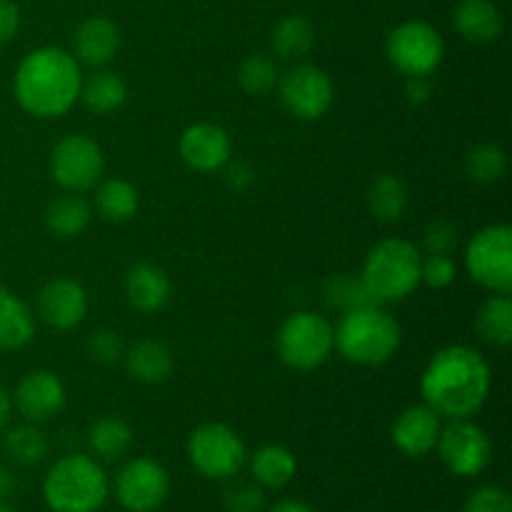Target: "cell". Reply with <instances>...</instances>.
<instances>
[{
    "label": "cell",
    "mask_w": 512,
    "mask_h": 512,
    "mask_svg": "<svg viewBox=\"0 0 512 512\" xmlns=\"http://www.w3.org/2000/svg\"><path fill=\"white\" fill-rule=\"evenodd\" d=\"M183 163L195 173H218L230 163L233 143L228 130L215 123H195L183 130L178 143Z\"/></svg>",
    "instance_id": "cell-16"
},
{
    "label": "cell",
    "mask_w": 512,
    "mask_h": 512,
    "mask_svg": "<svg viewBox=\"0 0 512 512\" xmlns=\"http://www.w3.org/2000/svg\"><path fill=\"white\" fill-rule=\"evenodd\" d=\"M125 300L133 310L143 315H155L170 303L173 295V283H170L168 273L155 263H135L133 268L125 273L123 283Z\"/></svg>",
    "instance_id": "cell-19"
},
{
    "label": "cell",
    "mask_w": 512,
    "mask_h": 512,
    "mask_svg": "<svg viewBox=\"0 0 512 512\" xmlns=\"http://www.w3.org/2000/svg\"><path fill=\"white\" fill-rule=\"evenodd\" d=\"M0 512H18V510L10 508V505H5V503H0Z\"/></svg>",
    "instance_id": "cell-46"
},
{
    "label": "cell",
    "mask_w": 512,
    "mask_h": 512,
    "mask_svg": "<svg viewBox=\"0 0 512 512\" xmlns=\"http://www.w3.org/2000/svg\"><path fill=\"white\" fill-rule=\"evenodd\" d=\"M463 512H512V500L508 490L498 485H483L468 495Z\"/></svg>",
    "instance_id": "cell-37"
},
{
    "label": "cell",
    "mask_w": 512,
    "mask_h": 512,
    "mask_svg": "<svg viewBox=\"0 0 512 512\" xmlns=\"http://www.w3.org/2000/svg\"><path fill=\"white\" fill-rule=\"evenodd\" d=\"M83 70L73 53L55 45L33 50L13 75V95L33 118L53 120L73 110L80 100Z\"/></svg>",
    "instance_id": "cell-2"
},
{
    "label": "cell",
    "mask_w": 512,
    "mask_h": 512,
    "mask_svg": "<svg viewBox=\"0 0 512 512\" xmlns=\"http://www.w3.org/2000/svg\"><path fill=\"white\" fill-rule=\"evenodd\" d=\"M108 498L110 475L93 455H65L43 478V500L53 512H100Z\"/></svg>",
    "instance_id": "cell-4"
},
{
    "label": "cell",
    "mask_w": 512,
    "mask_h": 512,
    "mask_svg": "<svg viewBox=\"0 0 512 512\" xmlns=\"http://www.w3.org/2000/svg\"><path fill=\"white\" fill-rule=\"evenodd\" d=\"M440 420L443 418L425 403L410 405L395 418L393 428H390L393 445L405 458H425L438 445L440 430H443Z\"/></svg>",
    "instance_id": "cell-17"
},
{
    "label": "cell",
    "mask_w": 512,
    "mask_h": 512,
    "mask_svg": "<svg viewBox=\"0 0 512 512\" xmlns=\"http://www.w3.org/2000/svg\"><path fill=\"white\" fill-rule=\"evenodd\" d=\"M35 338V313L23 298L0 288V350H20Z\"/></svg>",
    "instance_id": "cell-25"
},
{
    "label": "cell",
    "mask_w": 512,
    "mask_h": 512,
    "mask_svg": "<svg viewBox=\"0 0 512 512\" xmlns=\"http://www.w3.org/2000/svg\"><path fill=\"white\" fill-rule=\"evenodd\" d=\"M385 55L405 78L433 75L445 58V40L440 30L425 20H405L388 33Z\"/></svg>",
    "instance_id": "cell-9"
},
{
    "label": "cell",
    "mask_w": 512,
    "mask_h": 512,
    "mask_svg": "<svg viewBox=\"0 0 512 512\" xmlns=\"http://www.w3.org/2000/svg\"><path fill=\"white\" fill-rule=\"evenodd\" d=\"M278 93L285 110L298 120H320L335 98L333 78L308 60H298L293 68L280 73Z\"/></svg>",
    "instance_id": "cell-12"
},
{
    "label": "cell",
    "mask_w": 512,
    "mask_h": 512,
    "mask_svg": "<svg viewBox=\"0 0 512 512\" xmlns=\"http://www.w3.org/2000/svg\"><path fill=\"white\" fill-rule=\"evenodd\" d=\"M88 355L90 360L100 365L120 363L125 355V343L115 330H98L93 338L88 340Z\"/></svg>",
    "instance_id": "cell-38"
},
{
    "label": "cell",
    "mask_w": 512,
    "mask_h": 512,
    "mask_svg": "<svg viewBox=\"0 0 512 512\" xmlns=\"http://www.w3.org/2000/svg\"><path fill=\"white\" fill-rule=\"evenodd\" d=\"M478 335L488 345L508 348L512 343V298L510 293H493L478 310L475 318Z\"/></svg>",
    "instance_id": "cell-30"
},
{
    "label": "cell",
    "mask_w": 512,
    "mask_h": 512,
    "mask_svg": "<svg viewBox=\"0 0 512 512\" xmlns=\"http://www.w3.org/2000/svg\"><path fill=\"white\" fill-rule=\"evenodd\" d=\"M410 205V190L398 175L383 173L370 183L368 208L380 223H398Z\"/></svg>",
    "instance_id": "cell-28"
},
{
    "label": "cell",
    "mask_w": 512,
    "mask_h": 512,
    "mask_svg": "<svg viewBox=\"0 0 512 512\" xmlns=\"http://www.w3.org/2000/svg\"><path fill=\"white\" fill-rule=\"evenodd\" d=\"M465 173L475 183H500L508 173V155L498 143H478L465 155Z\"/></svg>",
    "instance_id": "cell-32"
},
{
    "label": "cell",
    "mask_w": 512,
    "mask_h": 512,
    "mask_svg": "<svg viewBox=\"0 0 512 512\" xmlns=\"http://www.w3.org/2000/svg\"><path fill=\"white\" fill-rule=\"evenodd\" d=\"M248 468L260 488L280 490L293 483L295 475H298V458L285 445L270 443L255 450L253 458L248 460Z\"/></svg>",
    "instance_id": "cell-22"
},
{
    "label": "cell",
    "mask_w": 512,
    "mask_h": 512,
    "mask_svg": "<svg viewBox=\"0 0 512 512\" xmlns=\"http://www.w3.org/2000/svg\"><path fill=\"white\" fill-rule=\"evenodd\" d=\"M465 270L490 293L512 290V228L505 223L485 225L465 248Z\"/></svg>",
    "instance_id": "cell-8"
},
{
    "label": "cell",
    "mask_w": 512,
    "mask_h": 512,
    "mask_svg": "<svg viewBox=\"0 0 512 512\" xmlns=\"http://www.w3.org/2000/svg\"><path fill=\"white\" fill-rule=\"evenodd\" d=\"M265 512H315L313 505L303 503V500H280V503H275L273 508H268Z\"/></svg>",
    "instance_id": "cell-44"
},
{
    "label": "cell",
    "mask_w": 512,
    "mask_h": 512,
    "mask_svg": "<svg viewBox=\"0 0 512 512\" xmlns=\"http://www.w3.org/2000/svg\"><path fill=\"white\" fill-rule=\"evenodd\" d=\"M188 460L208 480H233L248 465V450L238 430L225 423H203L190 433Z\"/></svg>",
    "instance_id": "cell-7"
},
{
    "label": "cell",
    "mask_w": 512,
    "mask_h": 512,
    "mask_svg": "<svg viewBox=\"0 0 512 512\" xmlns=\"http://www.w3.org/2000/svg\"><path fill=\"white\" fill-rule=\"evenodd\" d=\"M93 208L105 223H128L138 215L140 195L133 183L125 178H108L95 185Z\"/></svg>",
    "instance_id": "cell-26"
},
{
    "label": "cell",
    "mask_w": 512,
    "mask_h": 512,
    "mask_svg": "<svg viewBox=\"0 0 512 512\" xmlns=\"http://www.w3.org/2000/svg\"><path fill=\"white\" fill-rule=\"evenodd\" d=\"M435 450L455 478H478L493 460V440L473 418L450 420L448 428L440 430Z\"/></svg>",
    "instance_id": "cell-13"
},
{
    "label": "cell",
    "mask_w": 512,
    "mask_h": 512,
    "mask_svg": "<svg viewBox=\"0 0 512 512\" xmlns=\"http://www.w3.org/2000/svg\"><path fill=\"white\" fill-rule=\"evenodd\" d=\"M120 50V30L105 15H90L73 35V58L88 68H105Z\"/></svg>",
    "instance_id": "cell-18"
},
{
    "label": "cell",
    "mask_w": 512,
    "mask_h": 512,
    "mask_svg": "<svg viewBox=\"0 0 512 512\" xmlns=\"http://www.w3.org/2000/svg\"><path fill=\"white\" fill-rule=\"evenodd\" d=\"M10 418H13V398H10L8 390L0 385V433L8 428Z\"/></svg>",
    "instance_id": "cell-43"
},
{
    "label": "cell",
    "mask_w": 512,
    "mask_h": 512,
    "mask_svg": "<svg viewBox=\"0 0 512 512\" xmlns=\"http://www.w3.org/2000/svg\"><path fill=\"white\" fill-rule=\"evenodd\" d=\"M20 28V10L13 0H0V45L13 40Z\"/></svg>",
    "instance_id": "cell-40"
},
{
    "label": "cell",
    "mask_w": 512,
    "mask_h": 512,
    "mask_svg": "<svg viewBox=\"0 0 512 512\" xmlns=\"http://www.w3.org/2000/svg\"><path fill=\"white\" fill-rule=\"evenodd\" d=\"M460 243L458 228L448 220H435L423 235V248L428 255H450Z\"/></svg>",
    "instance_id": "cell-39"
},
{
    "label": "cell",
    "mask_w": 512,
    "mask_h": 512,
    "mask_svg": "<svg viewBox=\"0 0 512 512\" xmlns=\"http://www.w3.org/2000/svg\"><path fill=\"white\" fill-rule=\"evenodd\" d=\"M325 300H328V305L338 308L340 313L373 303V298H370L368 290H365L360 275H350V273L333 275V278L325 283Z\"/></svg>",
    "instance_id": "cell-34"
},
{
    "label": "cell",
    "mask_w": 512,
    "mask_h": 512,
    "mask_svg": "<svg viewBox=\"0 0 512 512\" xmlns=\"http://www.w3.org/2000/svg\"><path fill=\"white\" fill-rule=\"evenodd\" d=\"M423 253L403 238H385L365 255L360 280L373 303L388 305L410 298L420 285Z\"/></svg>",
    "instance_id": "cell-5"
},
{
    "label": "cell",
    "mask_w": 512,
    "mask_h": 512,
    "mask_svg": "<svg viewBox=\"0 0 512 512\" xmlns=\"http://www.w3.org/2000/svg\"><path fill=\"white\" fill-rule=\"evenodd\" d=\"M493 373L483 355L470 345H448L425 365L420 395L440 418H475L485 408Z\"/></svg>",
    "instance_id": "cell-1"
},
{
    "label": "cell",
    "mask_w": 512,
    "mask_h": 512,
    "mask_svg": "<svg viewBox=\"0 0 512 512\" xmlns=\"http://www.w3.org/2000/svg\"><path fill=\"white\" fill-rule=\"evenodd\" d=\"M333 338L335 350L348 363L378 368L400 350L403 328L383 305L368 303L340 313L338 323L333 325Z\"/></svg>",
    "instance_id": "cell-3"
},
{
    "label": "cell",
    "mask_w": 512,
    "mask_h": 512,
    "mask_svg": "<svg viewBox=\"0 0 512 512\" xmlns=\"http://www.w3.org/2000/svg\"><path fill=\"white\" fill-rule=\"evenodd\" d=\"M35 315L55 330H73L88 315V293L73 278H53L40 288Z\"/></svg>",
    "instance_id": "cell-15"
},
{
    "label": "cell",
    "mask_w": 512,
    "mask_h": 512,
    "mask_svg": "<svg viewBox=\"0 0 512 512\" xmlns=\"http://www.w3.org/2000/svg\"><path fill=\"white\" fill-rule=\"evenodd\" d=\"M15 490H18V480L13 478V473L8 468H0V503L8 500Z\"/></svg>",
    "instance_id": "cell-45"
},
{
    "label": "cell",
    "mask_w": 512,
    "mask_h": 512,
    "mask_svg": "<svg viewBox=\"0 0 512 512\" xmlns=\"http://www.w3.org/2000/svg\"><path fill=\"white\" fill-rule=\"evenodd\" d=\"M48 450V435L35 423H23L5 430V453L15 465H23V468L40 465L48 458Z\"/></svg>",
    "instance_id": "cell-31"
},
{
    "label": "cell",
    "mask_w": 512,
    "mask_h": 512,
    "mask_svg": "<svg viewBox=\"0 0 512 512\" xmlns=\"http://www.w3.org/2000/svg\"><path fill=\"white\" fill-rule=\"evenodd\" d=\"M125 370L133 380L143 385H160L173 375V350L160 340H138L123 355Z\"/></svg>",
    "instance_id": "cell-21"
},
{
    "label": "cell",
    "mask_w": 512,
    "mask_h": 512,
    "mask_svg": "<svg viewBox=\"0 0 512 512\" xmlns=\"http://www.w3.org/2000/svg\"><path fill=\"white\" fill-rule=\"evenodd\" d=\"M80 100L95 115H113L128 100V85L115 70L95 68L80 85Z\"/></svg>",
    "instance_id": "cell-24"
},
{
    "label": "cell",
    "mask_w": 512,
    "mask_h": 512,
    "mask_svg": "<svg viewBox=\"0 0 512 512\" xmlns=\"http://www.w3.org/2000/svg\"><path fill=\"white\" fill-rule=\"evenodd\" d=\"M135 433L128 420L118 415H103L88 430L90 455L100 463H115L133 448Z\"/></svg>",
    "instance_id": "cell-27"
},
{
    "label": "cell",
    "mask_w": 512,
    "mask_h": 512,
    "mask_svg": "<svg viewBox=\"0 0 512 512\" xmlns=\"http://www.w3.org/2000/svg\"><path fill=\"white\" fill-rule=\"evenodd\" d=\"M453 25L468 43H495L503 35V13L493 0H460L453 10Z\"/></svg>",
    "instance_id": "cell-20"
},
{
    "label": "cell",
    "mask_w": 512,
    "mask_h": 512,
    "mask_svg": "<svg viewBox=\"0 0 512 512\" xmlns=\"http://www.w3.org/2000/svg\"><path fill=\"white\" fill-rule=\"evenodd\" d=\"M458 278V265L450 255H423L420 265V285H428L433 290H443L455 283Z\"/></svg>",
    "instance_id": "cell-36"
},
{
    "label": "cell",
    "mask_w": 512,
    "mask_h": 512,
    "mask_svg": "<svg viewBox=\"0 0 512 512\" xmlns=\"http://www.w3.org/2000/svg\"><path fill=\"white\" fill-rule=\"evenodd\" d=\"M280 70L270 55H248L238 68V83L248 95L263 98L278 88Z\"/></svg>",
    "instance_id": "cell-33"
},
{
    "label": "cell",
    "mask_w": 512,
    "mask_h": 512,
    "mask_svg": "<svg viewBox=\"0 0 512 512\" xmlns=\"http://www.w3.org/2000/svg\"><path fill=\"white\" fill-rule=\"evenodd\" d=\"M225 168H228V183L233 185L235 190H245L253 185L255 170L250 168L248 163H228Z\"/></svg>",
    "instance_id": "cell-42"
},
{
    "label": "cell",
    "mask_w": 512,
    "mask_h": 512,
    "mask_svg": "<svg viewBox=\"0 0 512 512\" xmlns=\"http://www.w3.org/2000/svg\"><path fill=\"white\" fill-rule=\"evenodd\" d=\"M223 508L228 512H263L265 510V488L255 480H230L223 490Z\"/></svg>",
    "instance_id": "cell-35"
},
{
    "label": "cell",
    "mask_w": 512,
    "mask_h": 512,
    "mask_svg": "<svg viewBox=\"0 0 512 512\" xmlns=\"http://www.w3.org/2000/svg\"><path fill=\"white\" fill-rule=\"evenodd\" d=\"M65 403H68V393H65L63 380L53 370H33L23 375L13 395V408L18 410L20 418L35 425L58 418Z\"/></svg>",
    "instance_id": "cell-14"
},
{
    "label": "cell",
    "mask_w": 512,
    "mask_h": 512,
    "mask_svg": "<svg viewBox=\"0 0 512 512\" xmlns=\"http://www.w3.org/2000/svg\"><path fill=\"white\" fill-rule=\"evenodd\" d=\"M110 493L118 505L128 512H155L165 505L170 495V473L155 458H133L118 470Z\"/></svg>",
    "instance_id": "cell-11"
},
{
    "label": "cell",
    "mask_w": 512,
    "mask_h": 512,
    "mask_svg": "<svg viewBox=\"0 0 512 512\" xmlns=\"http://www.w3.org/2000/svg\"><path fill=\"white\" fill-rule=\"evenodd\" d=\"M405 95H408L410 103H428L430 95H433V83H430V75H418V78H405Z\"/></svg>",
    "instance_id": "cell-41"
},
{
    "label": "cell",
    "mask_w": 512,
    "mask_h": 512,
    "mask_svg": "<svg viewBox=\"0 0 512 512\" xmlns=\"http://www.w3.org/2000/svg\"><path fill=\"white\" fill-rule=\"evenodd\" d=\"M273 53L283 60H305V55L315 45V28L303 15H285L275 23L273 35H270Z\"/></svg>",
    "instance_id": "cell-29"
},
{
    "label": "cell",
    "mask_w": 512,
    "mask_h": 512,
    "mask_svg": "<svg viewBox=\"0 0 512 512\" xmlns=\"http://www.w3.org/2000/svg\"><path fill=\"white\" fill-rule=\"evenodd\" d=\"M93 220V205L80 193L58 195L53 203L45 208V228L60 240H75L88 230Z\"/></svg>",
    "instance_id": "cell-23"
},
{
    "label": "cell",
    "mask_w": 512,
    "mask_h": 512,
    "mask_svg": "<svg viewBox=\"0 0 512 512\" xmlns=\"http://www.w3.org/2000/svg\"><path fill=\"white\" fill-rule=\"evenodd\" d=\"M105 153L83 133L65 135L50 153V175L68 193H85L103 180Z\"/></svg>",
    "instance_id": "cell-10"
},
{
    "label": "cell",
    "mask_w": 512,
    "mask_h": 512,
    "mask_svg": "<svg viewBox=\"0 0 512 512\" xmlns=\"http://www.w3.org/2000/svg\"><path fill=\"white\" fill-rule=\"evenodd\" d=\"M333 323L313 310L288 315L278 330V355L283 365L298 373L320 368L333 355Z\"/></svg>",
    "instance_id": "cell-6"
}]
</instances>
